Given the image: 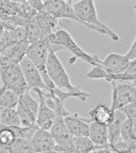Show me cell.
<instances>
[{"label": "cell", "mask_w": 136, "mask_h": 153, "mask_svg": "<svg viewBox=\"0 0 136 153\" xmlns=\"http://www.w3.org/2000/svg\"><path fill=\"white\" fill-rule=\"evenodd\" d=\"M39 98V108L37 114L36 124L40 128L49 131L56 118L55 112L46 103L43 91L39 89L33 90Z\"/></svg>", "instance_id": "10"}, {"label": "cell", "mask_w": 136, "mask_h": 153, "mask_svg": "<svg viewBox=\"0 0 136 153\" xmlns=\"http://www.w3.org/2000/svg\"><path fill=\"white\" fill-rule=\"evenodd\" d=\"M67 127L74 137L88 136L91 118L80 117L77 114L70 113L64 118Z\"/></svg>", "instance_id": "13"}, {"label": "cell", "mask_w": 136, "mask_h": 153, "mask_svg": "<svg viewBox=\"0 0 136 153\" xmlns=\"http://www.w3.org/2000/svg\"><path fill=\"white\" fill-rule=\"evenodd\" d=\"M122 139L133 148H136V119L127 118L122 127Z\"/></svg>", "instance_id": "20"}, {"label": "cell", "mask_w": 136, "mask_h": 153, "mask_svg": "<svg viewBox=\"0 0 136 153\" xmlns=\"http://www.w3.org/2000/svg\"><path fill=\"white\" fill-rule=\"evenodd\" d=\"M54 121L49 130L56 144L65 148L71 153L74 136L67 127L64 117L56 114Z\"/></svg>", "instance_id": "6"}, {"label": "cell", "mask_w": 136, "mask_h": 153, "mask_svg": "<svg viewBox=\"0 0 136 153\" xmlns=\"http://www.w3.org/2000/svg\"><path fill=\"white\" fill-rule=\"evenodd\" d=\"M0 124L8 126H21L16 109L0 108Z\"/></svg>", "instance_id": "22"}, {"label": "cell", "mask_w": 136, "mask_h": 153, "mask_svg": "<svg viewBox=\"0 0 136 153\" xmlns=\"http://www.w3.org/2000/svg\"><path fill=\"white\" fill-rule=\"evenodd\" d=\"M112 99L110 108L113 111L136 101V81H112Z\"/></svg>", "instance_id": "4"}, {"label": "cell", "mask_w": 136, "mask_h": 153, "mask_svg": "<svg viewBox=\"0 0 136 153\" xmlns=\"http://www.w3.org/2000/svg\"><path fill=\"white\" fill-rule=\"evenodd\" d=\"M18 127L0 124V144L9 147L13 144L18 139Z\"/></svg>", "instance_id": "24"}, {"label": "cell", "mask_w": 136, "mask_h": 153, "mask_svg": "<svg viewBox=\"0 0 136 153\" xmlns=\"http://www.w3.org/2000/svg\"><path fill=\"white\" fill-rule=\"evenodd\" d=\"M114 111L106 105L100 104L89 112L90 118L94 121L107 126L114 118Z\"/></svg>", "instance_id": "18"}, {"label": "cell", "mask_w": 136, "mask_h": 153, "mask_svg": "<svg viewBox=\"0 0 136 153\" xmlns=\"http://www.w3.org/2000/svg\"><path fill=\"white\" fill-rule=\"evenodd\" d=\"M129 63L125 55L113 53L101 60L100 65L109 74H116L123 72Z\"/></svg>", "instance_id": "14"}, {"label": "cell", "mask_w": 136, "mask_h": 153, "mask_svg": "<svg viewBox=\"0 0 136 153\" xmlns=\"http://www.w3.org/2000/svg\"><path fill=\"white\" fill-rule=\"evenodd\" d=\"M27 41L13 43L0 50V67L19 63L26 56L29 45Z\"/></svg>", "instance_id": "9"}, {"label": "cell", "mask_w": 136, "mask_h": 153, "mask_svg": "<svg viewBox=\"0 0 136 153\" xmlns=\"http://www.w3.org/2000/svg\"><path fill=\"white\" fill-rule=\"evenodd\" d=\"M27 41L30 44L41 40V31L35 16L28 20L25 26Z\"/></svg>", "instance_id": "25"}, {"label": "cell", "mask_w": 136, "mask_h": 153, "mask_svg": "<svg viewBox=\"0 0 136 153\" xmlns=\"http://www.w3.org/2000/svg\"><path fill=\"white\" fill-rule=\"evenodd\" d=\"M19 99V96L15 92L3 86L0 88V108H15Z\"/></svg>", "instance_id": "23"}, {"label": "cell", "mask_w": 136, "mask_h": 153, "mask_svg": "<svg viewBox=\"0 0 136 153\" xmlns=\"http://www.w3.org/2000/svg\"><path fill=\"white\" fill-rule=\"evenodd\" d=\"M49 54V52L45 42L43 40H40L29 44L26 56L31 61L40 72L46 70V62Z\"/></svg>", "instance_id": "12"}, {"label": "cell", "mask_w": 136, "mask_h": 153, "mask_svg": "<svg viewBox=\"0 0 136 153\" xmlns=\"http://www.w3.org/2000/svg\"><path fill=\"white\" fill-rule=\"evenodd\" d=\"M72 7L82 25L89 29L107 35L113 41L117 42L119 37L107 25L103 23L98 17L94 1L82 0L73 3Z\"/></svg>", "instance_id": "2"}, {"label": "cell", "mask_w": 136, "mask_h": 153, "mask_svg": "<svg viewBox=\"0 0 136 153\" xmlns=\"http://www.w3.org/2000/svg\"><path fill=\"white\" fill-rule=\"evenodd\" d=\"M88 137L97 146H104L109 143L107 126L94 121L89 123Z\"/></svg>", "instance_id": "16"}, {"label": "cell", "mask_w": 136, "mask_h": 153, "mask_svg": "<svg viewBox=\"0 0 136 153\" xmlns=\"http://www.w3.org/2000/svg\"><path fill=\"white\" fill-rule=\"evenodd\" d=\"M109 74L103 68L98 66H94L86 74L88 78L97 79H108Z\"/></svg>", "instance_id": "26"}, {"label": "cell", "mask_w": 136, "mask_h": 153, "mask_svg": "<svg viewBox=\"0 0 136 153\" xmlns=\"http://www.w3.org/2000/svg\"><path fill=\"white\" fill-rule=\"evenodd\" d=\"M29 89L27 90L20 96L17 105L36 120L39 108V101L33 97Z\"/></svg>", "instance_id": "19"}, {"label": "cell", "mask_w": 136, "mask_h": 153, "mask_svg": "<svg viewBox=\"0 0 136 153\" xmlns=\"http://www.w3.org/2000/svg\"><path fill=\"white\" fill-rule=\"evenodd\" d=\"M20 66L30 90L39 89L45 91H51L45 85L39 69L26 56L19 63Z\"/></svg>", "instance_id": "8"}, {"label": "cell", "mask_w": 136, "mask_h": 153, "mask_svg": "<svg viewBox=\"0 0 136 153\" xmlns=\"http://www.w3.org/2000/svg\"><path fill=\"white\" fill-rule=\"evenodd\" d=\"M73 20L68 19H58V23L62 26L64 27H70L72 25Z\"/></svg>", "instance_id": "30"}, {"label": "cell", "mask_w": 136, "mask_h": 153, "mask_svg": "<svg viewBox=\"0 0 136 153\" xmlns=\"http://www.w3.org/2000/svg\"><path fill=\"white\" fill-rule=\"evenodd\" d=\"M44 10L58 19H65L77 22L82 25L72 7V1H43Z\"/></svg>", "instance_id": "7"}, {"label": "cell", "mask_w": 136, "mask_h": 153, "mask_svg": "<svg viewBox=\"0 0 136 153\" xmlns=\"http://www.w3.org/2000/svg\"><path fill=\"white\" fill-rule=\"evenodd\" d=\"M128 153H136V150H133L129 152Z\"/></svg>", "instance_id": "31"}, {"label": "cell", "mask_w": 136, "mask_h": 153, "mask_svg": "<svg viewBox=\"0 0 136 153\" xmlns=\"http://www.w3.org/2000/svg\"><path fill=\"white\" fill-rule=\"evenodd\" d=\"M136 39H135L132 45L130 48L129 50L128 51L126 54L125 55L126 58L130 61L134 60L136 58Z\"/></svg>", "instance_id": "29"}, {"label": "cell", "mask_w": 136, "mask_h": 153, "mask_svg": "<svg viewBox=\"0 0 136 153\" xmlns=\"http://www.w3.org/2000/svg\"><path fill=\"white\" fill-rule=\"evenodd\" d=\"M41 31V40L51 33H55L58 19L44 10L37 13L35 15Z\"/></svg>", "instance_id": "15"}, {"label": "cell", "mask_w": 136, "mask_h": 153, "mask_svg": "<svg viewBox=\"0 0 136 153\" xmlns=\"http://www.w3.org/2000/svg\"><path fill=\"white\" fill-rule=\"evenodd\" d=\"M136 102L127 104L119 109L125 114L127 118L136 119Z\"/></svg>", "instance_id": "27"}, {"label": "cell", "mask_w": 136, "mask_h": 153, "mask_svg": "<svg viewBox=\"0 0 136 153\" xmlns=\"http://www.w3.org/2000/svg\"><path fill=\"white\" fill-rule=\"evenodd\" d=\"M95 148V145L88 136H74L71 153H92Z\"/></svg>", "instance_id": "21"}, {"label": "cell", "mask_w": 136, "mask_h": 153, "mask_svg": "<svg viewBox=\"0 0 136 153\" xmlns=\"http://www.w3.org/2000/svg\"><path fill=\"white\" fill-rule=\"evenodd\" d=\"M56 145L50 131L40 128L29 142L30 148L34 153H55Z\"/></svg>", "instance_id": "11"}, {"label": "cell", "mask_w": 136, "mask_h": 153, "mask_svg": "<svg viewBox=\"0 0 136 153\" xmlns=\"http://www.w3.org/2000/svg\"><path fill=\"white\" fill-rule=\"evenodd\" d=\"M0 78L3 87L19 96L29 89L19 63L0 67Z\"/></svg>", "instance_id": "3"}, {"label": "cell", "mask_w": 136, "mask_h": 153, "mask_svg": "<svg viewBox=\"0 0 136 153\" xmlns=\"http://www.w3.org/2000/svg\"><path fill=\"white\" fill-rule=\"evenodd\" d=\"M28 4L37 13L44 10V4L43 1H28Z\"/></svg>", "instance_id": "28"}, {"label": "cell", "mask_w": 136, "mask_h": 153, "mask_svg": "<svg viewBox=\"0 0 136 153\" xmlns=\"http://www.w3.org/2000/svg\"><path fill=\"white\" fill-rule=\"evenodd\" d=\"M57 38L61 44L66 51L72 53L77 59V58L82 60L94 66L101 67V60L97 55L91 54L84 51L74 40L70 33L63 29L57 30L56 32Z\"/></svg>", "instance_id": "5"}, {"label": "cell", "mask_w": 136, "mask_h": 153, "mask_svg": "<svg viewBox=\"0 0 136 153\" xmlns=\"http://www.w3.org/2000/svg\"><path fill=\"white\" fill-rule=\"evenodd\" d=\"M127 118L125 114L120 110L114 111L113 120L107 126L109 143L111 145L114 144L120 138L122 127Z\"/></svg>", "instance_id": "17"}, {"label": "cell", "mask_w": 136, "mask_h": 153, "mask_svg": "<svg viewBox=\"0 0 136 153\" xmlns=\"http://www.w3.org/2000/svg\"><path fill=\"white\" fill-rule=\"evenodd\" d=\"M46 69L56 87L66 89L67 92L76 94L77 98L82 101H86L91 97L90 94L81 90L79 86L72 84L64 65L56 53H49Z\"/></svg>", "instance_id": "1"}]
</instances>
